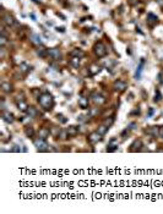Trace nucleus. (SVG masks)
Returning <instances> with one entry per match:
<instances>
[{"mask_svg": "<svg viewBox=\"0 0 163 214\" xmlns=\"http://www.w3.org/2000/svg\"><path fill=\"white\" fill-rule=\"evenodd\" d=\"M38 103L44 110H52L54 107V98L49 92H43L38 97Z\"/></svg>", "mask_w": 163, "mask_h": 214, "instance_id": "nucleus-1", "label": "nucleus"}, {"mask_svg": "<svg viewBox=\"0 0 163 214\" xmlns=\"http://www.w3.org/2000/svg\"><path fill=\"white\" fill-rule=\"evenodd\" d=\"M93 52L98 58H104L107 55V47L103 42H97L93 45Z\"/></svg>", "mask_w": 163, "mask_h": 214, "instance_id": "nucleus-2", "label": "nucleus"}, {"mask_svg": "<svg viewBox=\"0 0 163 214\" xmlns=\"http://www.w3.org/2000/svg\"><path fill=\"white\" fill-rule=\"evenodd\" d=\"M33 143H35L36 149L39 150V152H47V150H49V146H48V143L45 142L44 138H40V137H38V138H36L35 141H33Z\"/></svg>", "mask_w": 163, "mask_h": 214, "instance_id": "nucleus-3", "label": "nucleus"}, {"mask_svg": "<svg viewBox=\"0 0 163 214\" xmlns=\"http://www.w3.org/2000/svg\"><path fill=\"white\" fill-rule=\"evenodd\" d=\"M113 88H114V91H117V92H119V93L125 92L126 88H128V83H126L125 81H123V80H117V81L114 82Z\"/></svg>", "mask_w": 163, "mask_h": 214, "instance_id": "nucleus-4", "label": "nucleus"}, {"mask_svg": "<svg viewBox=\"0 0 163 214\" xmlns=\"http://www.w3.org/2000/svg\"><path fill=\"white\" fill-rule=\"evenodd\" d=\"M87 140L91 144H96L99 141H102V135L98 132V131H93V132H91L87 136Z\"/></svg>", "mask_w": 163, "mask_h": 214, "instance_id": "nucleus-5", "label": "nucleus"}, {"mask_svg": "<svg viewBox=\"0 0 163 214\" xmlns=\"http://www.w3.org/2000/svg\"><path fill=\"white\" fill-rule=\"evenodd\" d=\"M91 99H92V102L94 103L96 105H103L104 103H106V98L102 94H99V93H92V95H91Z\"/></svg>", "mask_w": 163, "mask_h": 214, "instance_id": "nucleus-6", "label": "nucleus"}, {"mask_svg": "<svg viewBox=\"0 0 163 214\" xmlns=\"http://www.w3.org/2000/svg\"><path fill=\"white\" fill-rule=\"evenodd\" d=\"M48 57H50L53 60H60L62 59V53L58 48H52V49H48Z\"/></svg>", "mask_w": 163, "mask_h": 214, "instance_id": "nucleus-7", "label": "nucleus"}, {"mask_svg": "<svg viewBox=\"0 0 163 214\" xmlns=\"http://www.w3.org/2000/svg\"><path fill=\"white\" fill-rule=\"evenodd\" d=\"M145 133H147L148 136H152V137H157V136H159V127L158 126H150L148 129L145 130Z\"/></svg>", "mask_w": 163, "mask_h": 214, "instance_id": "nucleus-8", "label": "nucleus"}, {"mask_svg": "<svg viewBox=\"0 0 163 214\" xmlns=\"http://www.w3.org/2000/svg\"><path fill=\"white\" fill-rule=\"evenodd\" d=\"M142 146H144V143H142L141 140H135L131 143V146H130V148H129V150H130V152H139V150H141Z\"/></svg>", "mask_w": 163, "mask_h": 214, "instance_id": "nucleus-9", "label": "nucleus"}, {"mask_svg": "<svg viewBox=\"0 0 163 214\" xmlns=\"http://www.w3.org/2000/svg\"><path fill=\"white\" fill-rule=\"evenodd\" d=\"M3 21H4V23L6 25V26H9V27H11V26H13L15 25V18H13L10 13H5V15L3 16Z\"/></svg>", "mask_w": 163, "mask_h": 214, "instance_id": "nucleus-10", "label": "nucleus"}, {"mask_svg": "<svg viewBox=\"0 0 163 214\" xmlns=\"http://www.w3.org/2000/svg\"><path fill=\"white\" fill-rule=\"evenodd\" d=\"M147 23L151 27H153L156 23H158V17L154 15V13H147Z\"/></svg>", "mask_w": 163, "mask_h": 214, "instance_id": "nucleus-11", "label": "nucleus"}, {"mask_svg": "<svg viewBox=\"0 0 163 214\" xmlns=\"http://www.w3.org/2000/svg\"><path fill=\"white\" fill-rule=\"evenodd\" d=\"M99 72H101V66L98 64H92V65H90V67H88V73L91 76H94Z\"/></svg>", "mask_w": 163, "mask_h": 214, "instance_id": "nucleus-12", "label": "nucleus"}, {"mask_svg": "<svg viewBox=\"0 0 163 214\" xmlns=\"http://www.w3.org/2000/svg\"><path fill=\"white\" fill-rule=\"evenodd\" d=\"M1 116H3V120L5 122H8V124H11V122H13V120H15V119H13V115L11 113H9V112H5V110L3 112Z\"/></svg>", "mask_w": 163, "mask_h": 214, "instance_id": "nucleus-13", "label": "nucleus"}, {"mask_svg": "<svg viewBox=\"0 0 163 214\" xmlns=\"http://www.w3.org/2000/svg\"><path fill=\"white\" fill-rule=\"evenodd\" d=\"M66 130H67V132H69L70 137H75V136H77V135H79V131H80L79 126H75V125H71V126H69V127H67Z\"/></svg>", "mask_w": 163, "mask_h": 214, "instance_id": "nucleus-14", "label": "nucleus"}, {"mask_svg": "<svg viewBox=\"0 0 163 214\" xmlns=\"http://www.w3.org/2000/svg\"><path fill=\"white\" fill-rule=\"evenodd\" d=\"M117 149H118V141L115 140V138H112L111 142H109V144H108L107 150L108 152H114V150H117Z\"/></svg>", "mask_w": 163, "mask_h": 214, "instance_id": "nucleus-15", "label": "nucleus"}, {"mask_svg": "<svg viewBox=\"0 0 163 214\" xmlns=\"http://www.w3.org/2000/svg\"><path fill=\"white\" fill-rule=\"evenodd\" d=\"M79 107L81 109H87L88 108V98H86V97H80L79 98Z\"/></svg>", "mask_w": 163, "mask_h": 214, "instance_id": "nucleus-16", "label": "nucleus"}, {"mask_svg": "<svg viewBox=\"0 0 163 214\" xmlns=\"http://www.w3.org/2000/svg\"><path fill=\"white\" fill-rule=\"evenodd\" d=\"M1 89L5 93H11L13 91V87H12L11 83H9V82H3V83H1Z\"/></svg>", "mask_w": 163, "mask_h": 214, "instance_id": "nucleus-17", "label": "nucleus"}, {"mask_svg": "<svg viewBox=\"0 0 163 214\" xmlns=\"http://www.w3.org/2000/svg\"><path fill=\"white\" fill-rule=\"evenodd\" d=\"M49 135H50V130L49 129H47V127H43V129H40L39 130V133H38V136L40 137V138H47V137H49Z\"/></svg>", "mask_w": 163, "mask_h": 214, "instance_id": "nucleus-18", "label": "nucleus"}, {"mask_svg": "<svg viewBox=\"0 0 163 214\" xmlns=\"http://www.w3.org/2000/svg\"><path fill=\"white\" fill-rule=\"evenodd\" d=\"M70 57H76V58H84L85 57V53L81 50V49H72L70 52Z\"/></svg>", "mask_w": 163, "mask_h": 214, "instance_id": "nucleus-19", "label": "nucleus"}, {"mask_svg": "<svg viewBox=\"0 0 163 214\" xmlns=\"http://www.w3.org/2000/svg\"><path fill=\"white\" fill-rule=\"evenodd\" d=\"M17 108H18V110H21V112L26 113L27 109H28V104H27L23 99H21L20 102H17Z\"/></svg>", "mask_w": 163, "mask_h": 214, "instance_id": "nucleus-20", "label": "nucleus"}, {"mask_svg": "<svg viewBox=\"0 0 163 214\" xmlns=\"http://www.w3.org/2000/svg\"><path fill=\"white\" fill-rule=\"evenodd\" d=\"M30 39H31V42H32L33 44H36V45H40V44H42V40H40V37L38 36V34H36V33L31 34Z\"/></svg>", "mask_w": 163, "mask_h": 214, "instance_id": "nucleus-21", "label": "nucleus"}, {"mask_svg": "<svg viewBox=\"0 0 163 214\" xmlns=\"http://www.w3.org/2000/svg\"><path fill=\"white\" fill-rule=\"evenodd\" d=\"M80 60H81V58H76V57H71V59H70V65L74 67V69H79L80 67Z\"/></svg>", "mask_w": 163, "mask_h": 214, "instance_id": "nucleus-22", "label": "nucleus"}, {"mask_svg": "<svg viewBox=\"0 0 163 214\" xmlns=\"http://www.w3.org/2000/svg\"><path fill=\"white\" fill-rule=\"evenodd\" d=\"M69 137H70V135H69V132H67V130H60L58 138H60V140L65 141V140H67V138H69Z\"/></svg>", "mask_w": 163, "mask_h": 214, "instance_id": "nucleus-23", "label": "nucleus"}, {"mask_svg": "<svg viewBox=\"0 0 163 214\" xmlns=\"http://www.w3.org/2000/svg\"><path fill=\"white\" fill-rule=\"evenodd\" d=\"M26 113L30 115V118H35V116H37V114H38L37 109H36L35 107H28V109H27Z\"/></svg>", "mask_w": 163, "mask_h": 214, "instance_id": "nucleus-24", "label": "nucleus"}, {"mask_svg": "<svg viewBox=\"0 0 163 214\" xmlns=\"http://www.w3.org/2000/svg\"><path fill=\"white\" fill-rule=\"evenodd\" d=\"M20 71H21L23 75H27V73H28V72L31 71V66H28L27 64H25V63H23V64L20 65Z\"/></svg>", "mask_w": 163, "mask_h": 214, "instance_id": "nucleus-25", "label": "nucleus"}, {"mask_svg": "<svg viewBox=\"0 0 163 214\" xmlns=\"http://www.w3.org/2000/svg\"><path fill=\"white\" fill-rule=\"evenodd\" d=\"M144 64H145V60H141V63H140V65L137 67V70H136V73H135V77H136V80H140V77H141V72H142V67H144Z\"/></svg>", "mask_w": 163, "mask_h": 214, "instance_id": "nucleus-26", "label": "nucleus"}, {"mask_svg": "<svg viewBox=\"0 0 163 214\" xmlns=\"http://www.w3.org/2000/svg\"><path fill=\"white\" fill-rule=\"evenodd\" d=\"M25 133H26L27 137H33V136H35V130H33L32 126H26V129H25Z\"/></svg>", "mask_w": 163, "mask_h": 214, "instance_id": "nucleus-27", "label": "nucleus"}, {"mask_svg": "<svg viewBox=\"0 0 163 214\" xmlns=\"http://www.w3.org/2000/svg\"><path fill=\"white\" fill-rule=\"evenodd\" d=\"M37 54L39 55L40 58H47V57H48V49H45V48H40V49L37 50Z\"/></svg>", "mask_w": 163, "mask_h": 214, "instance_id": "nucleus-28", "label": "nucleus"}, {"mask_svg": "<svg viewBox=\"0 0 163 214\" xmlns=\"http://www.w3.org/2000/svg\"><path fill=\"white\" fill-rule=\"evenodd\" d=\"M108 129H109V127H108L107 125H101V126L97 129V131H98V132H99L102 136H104V135L108 132Z\"/></svg>", "mask_w": 163, "mask_h": 214, "instance_id": "nucleus-29", "label": "nucleus"}, {"mask_svg": "<svg viewBox=\"0 0 163 214\" xmlns=\"http://www.w3.org/2000/svg\"><path fill=\"white\" fill-rule=\"evenodd\" d=\"M6 43H8V37H6V34H1L0 36V45H1V48H4Z\"/></svg>", "mask_w": 163, "mask_h": 214, "instance_id": "nucleus-30", "label": "nucleus"}, {"mask_svg": "<svg viewBox=\"0 0 163 214\" xmlns=\"http://www.w3.org/2000/svg\"><path fill=\"white\" fill-rule=\"evenodd\" d=\"M57 118H58V120L62 122V124H65V122H67V119L65 118V116L63 115V114H58L57 115Z\"/></svg>", "mask_w": 163, "mask_h": 214, "instance_id": "nucleus-31", "label": "nucleus"}, {"mask_svg": "<svg viewBox=\"0 0 163 214\" xmlns=\"http://www.w3.org/2000/svg\"><path fill=\"white\" fill-rule=\"evenodd\" d=\"M113 122H114V116H111L109 119H106V120H104V125H107L108 127H109Z\"/></svg>", "mask_w": 163, "mask_h": 214, "instance_id": "nucleus-32", "label": "nucleus"}, {"mask_svg": "<svg viewBox=\"0 0 163 214\" xmlns=\"http://www.w3.org/2000/svg\"><path fill=\"white\" fill-rule=\"evenodd\" d=\"M98 113H99V109H98V108H93L91 112H90V115H91V116H96Z\"/></svg>", "mask_w": 163, "mask_h": 214, "instance_id": "nucleus-33", "label": "nucleus"}, {"mask_svg": "<svg viewBox=\"0 0 163 214\" xmlns=\"http://www.w3.org/2000/svg\"><path fill=\"white\" fill-rule=\"evenodd\" d=\"M161 100V93L159 91H156V98H154V102H159Z\"/></svg>", "mask_w": 163, "mask_h": 214, "instance_id": "nucleus-34", "label": "nucleus"}, {"mask_svg": "<svg viewBox=\"0 0 163 214\" xmlns=\"http://www.w3.org/2000/svg\"><path fill=\"white\" fill-rule=\"evenodd\" d=\"M12 152H21V148H20L18 146H13V148L11 149Z\"/></svg>", "mask_w": 163, "mask_h": 214, "instance_id": "nucleus-35", "label": "nucleus"}, {"mask_svg": "<svg viewBox=\"0 0 163 214\" xmlns=\"http://www.w3.org/2000/svg\"><path fill=\"white\" fill-rule=\"evenodd\" d=\"M159 137L163 138V126H159Z\"/></svg>", "mask_w": 163, "mask_h": 214, "instance_id": "nucleus-36", "label": "nucleus"}, {"mask_svg": "<svg viewBox=\"0 0 163 214\" xmlns=\"http://www.w3.org/2000/svg\"><path fill=\"white\" fill-rule=\"evenodd\" d=\"M152 115H153V109L151 108L150 110H148V116H152Z\"/></svg>", "mask_w": 163, "mask_h": 214, "instance_id": "nucleus-37", "label": "nucleus"}, {"mask_svg": "<svg viewBox=\"0 0 163 214\" xmlns=\"http://www.w3.org/2000/svg\"><path fill=\"white\" fill-rule=\"evenodd\" d=\"M129 3H130L131 5H135V4L137 3V0H129Z\"/></svg>", "mask_w": 163, "mask_h": 214, "instance_id": "nucleus-38", "label": "nucleus"}, {"mask_svg": "<svg viewBox=\"0 0 163 214\" xmlns=\"http://www.w3.org/2000/svg\"><path fill=\"white\" fill-rule=\"evenodd\" d=\"M57 31H58V32H59V31H60V32H64L65 30H64V27H58V28H57Z\"/></svg>", "mask_w": 163, "mask_h": 214, "instance_id": "nucleus-39", "label": "nucleus"}]
</instances>
